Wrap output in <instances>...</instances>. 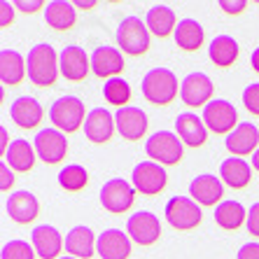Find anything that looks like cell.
Returning a JSON list of instances; mask_svg holds the SVG:
<instances>
[{
    "label": "cell",
    "instance_id": "obj_1",
    "mask_svg": "<svg viewBox=\"0 0 259 259\" xmlns=\"http://www.w3.org/2000/svg\"><path fill=\"white\" fill-rule=\"evenodd\" d=\"M26 68H28V77L35 87H52L56 84L59 77V54L56 49L47 42L33 45L26 56Z\"/></svg>",
    "mask_w": 259,
    "mask_h": 259
},
{
    "label": "cell",
    "instance_id": "obj_2",
    "mask_svg": "<svg viewBox=\"0 0 259 259\" xmlns=\"http://www.w3.org/2000/svg\"><path fill=\"white\" fill-rule=\"evenodd\" d=\"M140 89L145 101L152 105H168L175 101V96H180V82L168 68H152L150 72H145Z\"/></svg>",
    "mask_w": 259,
    "mask_h": 259
},
{
    "label": "cell",
    "instance_id": "obj_3",
    "mask_svg": "<svg viewBox=\"0 0 259 259\" xmlns=\"http://www.w3.org/2000/svg\"><path fill=\"white\" fill-rule=\"evenodd\" d=\"M49 119H52V126L59 128L61 133H75L79 126H84L87 121L84 103L77 96L56 98L49 108Z\"/></svg>",
    "mask_w": 259,
    "mask_h": 259
},
{
    "label": "cell",
    "instance_id": "obj_4",
    "mask_svg": "<svg viewBox=\"0 0 259 259\" xmlns=\"http://www.w3.org/2000/svg\"><path fill=\"white\" fill-rule=\"evenodd\" d=\"M145 152H147L150 161L159 163L163 168L166 166H175L182 159V140L173 131H157L147 138Z\"/></svg>",
    "mask_w": 259,
    "mask_h": 259
},
{
    "label": "cell",
    "instance_id": "obj_5",
    "mask_svg": "<svg viewBox=\"0 0 259 259\" xmlns=\"http://www.w3.org/2000/svg\"><path fill=\"white\" fill-rule=\"evenodd\" d=\"M166 222L178 231H192L196 229L203 220V212H201V205L192 199V196H173V199L166 203V210H163Z\"/></svg>",
    "mask_w": 259,
    "mask_h": 259
},
{
    "label": "cell",
    "instance_id": "obj_6",
    "mask_svg": "<svg viewBox=\"0 0 259 259\" xmlns=\"http://www.w3.org/2000/svg\"><path fill=\"white\" fill-rule=\"evenodd\" d=\"M117 45L124 54L140 56L150 49V28L140 17H126L117 28Z\"/></svg>",
    "mask_w": 259,
    "mask_h": 259
},
{
    "label": "cell",
    "instance_id": "obj_7",
    "mask_svg": "<svg viewBox=\"0 0 259 259\" xmlns=\"http://www.w3.org/2000/svg\"><path fill=\"white\" fill-rule=\"evenodd\" d=\"M131 185L136 187V192L145 194V196H157L168 185V173L163 166L147 159V161H140L133 166Z\"/></svg>",
    "mask_w": 259,
    "mask_h": 259
},
{
    "label": "cell",
    "instance_id": "obj_8",
    "mask_svg": "<svg viewBox=\"0 0 259 259\" xmlns=\"http://www.w3.org/2000/svg\"><path fill=\"white\" fill-rule=\"evenodd\" d=\"M133 201H136V187L124 178H112L101 187V205L108 212L121 215L131 208Z\"/></svg>",
    "mask_w": 259,
    "mask_h": 259
},
{
    "label": "cell",
    "instance_id": "obj_9",
    "mask_svg": "<svg viewBox=\"0 0 259 259\" xmlns=\"http://www.w3.org/2000/svg\"><path fill=\"white\" fill-rule=\"evenodd\" d=\"M203 121L208 131L212 133H224L229 136L241 121H238V110L234 108V103L224 101V98H215L203 108Z\"/></svg>",
    "mask_w": 259,
    "mask_h": 259
},
{
    "label": "cell",
    "instance_id": "obj_10",
    "mask_svg": "<svg viewBox=\"0 0 259 259\" xmlns=\"http://www.w3.org/2000/svg\"><path fill=\"white\" fill-rule=\"evenodd\" d=\"M33 147L37 152V159H42L45 163L54 166V163H61L68 154V140L66 133H61L59 128L49 126L37 131V136L33 138Z\"/></svg>",
    "mask_w": 259,
    "mask_h": 259
},
{
    "label": "cell",
    "instance_id": "obj_11",
    "mask_svg": "<svg viewBox=\"0 0 259 259\" xmlns=\"http://www.w3.org/2000/svg\"><path fill=\"white\" fill-rule=\"evenodd\" d=\"M126 234L133 243L138 245H154L161 236V222L159 217L150 210H138L136 215L128 217L126 222Z\"/></svg>",
    "mask_w": 259,
    "mask_h": 259
},
{
    "label": "cell",
    "instance_id": "obj_12",
    "mask_svg": "<svg viewBox=\"0 0 259 259\" xmlns=\"http://www.w3.org/2000/svg\"><path fill=\"white\" fill-rule=\"evenodd\" d=\"M212 91L215 84L205 72H189L180 84V98L189 108H201V105L205 108L212 98Z\"/></svg>",
    "mask_w": 259,
    "mask_h": 259
},
{
    "label": "cell",
    "instance_id": "obj_13",
    "mask_svg": "<svg viewBox=\"0 0 259 259\" xmlns=\"http://www.w3.org/2000/svg\"><path fill=\"white\" fill-rule=\"evenodd\" d=\"M30 245L35 247L40 259H61V250H66V238H61L59 229L52 224H40L30 234Z\"/></svg>",
    "mask_w": 259,
    "mask_h": 259
},
{
    "label": "cell",
    "instance_id": "obj_14",
    "mask_svg": "<svg viewBox=\"0 0 259 259\" xmlns=\"http://www.w3.org/2000/svg\"><path fill=\"white\" fill-rule=\"evenodd\" d=\"M115 124L117 131H119L121 138L126 140H140L145 138L147 126H150V119L140 108L136 105H126V108H119L115 112Z\"/></svg>",
    "mask_w": 259,
    "mask_h": 259
},
{
    "label": "cell",
    "instance_id": "obj_15",
    "mask_svg": "<svg viewBox=\"0 0 259 259\" xmlns=\"http://www.w3.org/2000/svg\"><path fill=\"white\" fill-rule=\"evenodd\" d=\"M59 68H61V75L66 79H70V82H82V79L89 75L91 59L87 56V52L82 47L68 45L59 54Z\"/></svg>",
    "mask_w": 259,
    "mask_h": 259
},
{
    "label": "cell",
    "instance_id": "obj_16",
    "mask_svg": "<svg viewBox=\"0 0 259 259\" xmlns=\"http://www.w3.org/2000/svg\"><path fill=\"white\" fill-rule=\"evenodd\" d=\"M227 150L234 154V157H247V154H254L259 150V128L252 121H241L234 131L227 136L224 140Z\"/></svg>",
    "mask_w": 259,
    "mask_h": 259
},
{
    "label": "cell",
    "instance_id": "obj_17",
    "mask_svg": "<svg viewBox=\"0 0 259 259\" xmlns=\"http://www.w3.org/2000/svg\"><path fill=\"white\" fill-rule=\"evenodd\" d=\"M5 208H7L10 220L17 224H30L40 215V201H37L35 194L26 192V189H19V192L10 194Z\"/></svg>",
    "mask_w": 259,
    "mask_h": 259
},
{
    "label": "cell",
    "instance_id": "obj_18",
    "mask_svg": "<svg viewBox=\"0 0 259 259\" xmlns=\"http://www.w3.org/2000/svg\"><path fill=\"white\" fill-rule=\"evenodd\" d=\"M124 70V54L117 47H96L91 54V72L103 79H115Z\"/></svg>",
    "mask_w": 259,
    "mask_h": 259
},
{
    "label": "cell",
    "instance_id": "obj_19",
    "mask_svg": "<svg viewBox=\"0 0 259 259\" xmlns=\"http://www.w3.org/2000/svg\"><path fill=\"white\" fill-rule=\"evenodd\" d=\"M175 133L182 140V145H189V147H201L208 140V126H205L203 117L194 115V112H180L178 115Z\"/></svg>",
    "mask_w": 259,
    "mask_h": 259
},
{
    "label": "cell",
    "instance_id": "obj_20",
    "mask_svg": "<svg viewBox=\"0 0 259 259\" xmlns=\"http://www.w3.org/2000/svg\"><path fill=\"white\" fill-rule=\"evenodd\" d=\"M189 196L199 205H220L222 203V196H224V185L220 178L215 175L205 173V175H199L194 178L192 185H189Z\"/></svg>",
    "mask_w": 259,
    "mask_h": 259
},
{
    "label": "cell",
    "instance_id": "obj_21",
    "mask_svg": "<svg viewBox=\"0 0 259 259\" xmlns=\"http://www.w3.org/2000/svg\"><path fill=\"white\" fill-rule=\"evenodd\" d=\"M96 252L101 259H128L131 257V238L121 229H105L98 236Z\"/></svg>",
    "mask_w": 259,
    "mask_h": 259
},
{
    "label": "cell",
    "instance_id": "obj_22",
    "mask_svg": "<svg viewBox=\"0 0 259 259\" xmlns=\"http://www.w3.org/2000/svg\"><path fill=\"white\" fill-rule=\"evenodd\" d=\"M84 136L91 140V143H108L115 133L117 124H115V115H110L105 108H94L87 115V121H84Z\"/></svg>",
    "mask_w": 259,
    "mask_h": 259
},
{
    "label": "cell",
    "instance_id": "obj_23",
    "mask_svg": "<svg viewBox=\"0 0 259 259\" xmlns=\"http://www.w3.org/2000/svg\"><path fill=\"white\" fill-rule=\"evenodd\" d=\"M96 234L84 227V224H79V227H72L66 236V252L68 257H77V259H91L96 254Z\"/></svg>",
    "mask_w": 259,
    "mask_h": 259
},
{
    "label": "cell",
    "instance_id": "obj_24",
    "mask_svg": "<svg viewBox=\"0 0 259 259\" xmlns=\"http://www.w3.org/2000/svg\"><path fill=\"white\" fill-rule=\"evenodd\" d=\"M42 105L37 103V98L33 96H19L17 101L12 103V108H10V117L12 121L17 124L19 128H35L40 121H42Z\"/></svg>",
    "mask_w": 259,
    "mask_h": 259
},
{
    "label": "cell",
    "instance_id": "obj_25",
    "mask_svg": "<svg viewBox=\"0 0 259 259\" xmlns=\"http://www.w3.org/2000/svg\"><path fill=\"white\" fill-rule=\"evenodd\" d=\"M220 178L224 185H229L231 189H243L252 180V163H247L241 157L224 159L220 163Z\"/></svg>",
    "mask_w": 259,
    "mask_h": 259
},
{
    "label": "cell",
    "instance_id": "obj_26",
    "mask_svg": "<svg viewBox=\"0 0 259 259\" xmlns=\"http://www.w3.org/2000/svg\"><path fill=\"white\" fill-rule=\"evenodd\" d=\"M35 159H37V152L28 140L14 138L12 145H10V150H7V154L3 157V161H5L14 173H28V170L35 166Z\"/></svg>",
    "mask_w": 259,
    "mask_h": 259
},
{
    "label": "cell",
    "instance_id": "obj_27",
    "mask_svg": "<svg viewBox=\"0 0 259 259\" xmlns=\"http://www.w3.org/2000/svg\"><path fill=\"white\" fill-rule=\"evenodd\" d=\"M28 75L26 68V59L19 54L17 49H3L0 52V79L3 84L17 87L21 84V79Z\"/></svg>",
    "mask_w": 259,
    "mask_h": 259
},
{
    "label": "cell",
    "instance_id": "obj_28",
    "mask_svg": "<svg viewBox=\"0 0 259 259\" xmlns=\"http://www.w3.org/2000/svg\"><path fill=\"white\" fill-rule=\"evenodd\" d=\"M45 21L56 30H70L77 21V7L68 0H52L45 7Z\"/></svg>",
    "mask_w": 259,
    "mask_h": 259
},
{
    "label": "cell",
    "instance_id": "obj_29",
    "mask_svg": "<svg viewBox=\"0 0 259 259\" xmlns=\"http://www.w3.org/2000/svg\"><path fill=\"white\" fill-rule=\"evenodd\" d=\"M145 24H147L152 35L168 37L170 33H175V28H178V19H175V12L168 5H154L147 10Z\"/></svg>",
    "mask_w": 259,
    "mask_h": 259
},
{
    "label": "cell",
    "instance_id": "obj_30",
    "mask_svg": "<svg viewBox=\"0 0 259 259\" xmlns=\"http://www.w3.org/2000/svg\"><path fill=\"white\" fill-rule=\"evenodd\" d=\"M215 224L220 229L227 231H236L241 229L243 224L247 222V210L241 201H222V203L215 208Z\"/></svg>",
    "mask_w": 259,
    "mask_h": 259
},
{
    "label": "cell",
    "instance_id": "obj_31",
    "mask_svg": "<svg viewBox=\"0 0 259 259\" xmlns=\"http://www.w3.org/2000/svg\"><path fill=\"white\" fill-rule=\"evenodd\" d=\"M238 54H241V45L236 42L231 35L212 37L210 47H208V56H210V61L215 63V66H220V68L234 66L236 59H238Z\"/></svg>",
    "mask_w": 259,
    "mask_h": 259
},
{
    "label": "cell",
    "instance_id": "obj_32",
    "mask_svg": "<svg viewBox=\"0 0 259 259\" xmlns=\"http://www.w3.org/2000/svg\"><path fill=\"white\" fill-rule=\"evenodd\" d=\"M173 37H175V45L180 49L196 52L205 40V30L196 19H182V21H178V28H175Z\"/></svg>",
    "mask_w": 259,
    "mask_h": 259
},
{
    "label": "cell",
    "instance_id": "obj_33",
    "mask_svg": "<svg viewBox=\"0 0 259 259\" xmlns=\"http://www.w3.org/2000/svg\"><path fill=\"white\" fill-rule=\"evenodd\" d=\"M59 185L66 189V192H82V189L89 185V173H87V168L79 166V163L63 166L59 173Z\"/></svg>",
    "mask_w": 259,
    "mask_h": 259
},
{
    "label": "cell",
    "instance_id": "obj_34",
    "mask_svg": "<svg viewBox=\"0 0 259 259\" xmlns=\"http://www.w3.org/2000/svg\"><path fill=\"white\" fill-rule=\"evenodd\" d=\"M103 96L110 105H117V108H126V103L131 101V84L126 79L115 77V79H108L103 84Z\"/></svg>",
    "mask_w": 259,
    "mask_h": 259
},
{
    "label": "cell",
    "instance_id": "obj_35",
    "mask_svg": "<svg viewBox=\"0 0 259 259\" xmlns=\"http://www.w3.org/2000/svg\"><path fill=\"white\" fill-rule=\"evenodd\" d=\"M3 259H35V247L30 245L28 241H21V238H14V241H7L3 245Z\"/></svg>",
    "mask_w": 259,
    "mask_h": 259
},
{
    "label": "cell",
    "instance_id": "obj_36",
    "mask_svg": "<svg viewBox=\"0 0 259 259\" xmlns=\"http://www.w3.org/2000/svg\"><path fill=\"white\" fill-rule=\"evenodd\" d=\"M243 105H245V110L250 115L259 117V82L245 87V91H243Z\"/></svg>",
    "mask_w": 259,
    "mask_h": 259
},
{
    "label": "cell",
    "instance_id": "obj_37",
    "mask_svg": "<svg viewBox=\"0 0 259 259\" xmlns=\"http://www.w3.org/2000/svg\"><path fill=\"white\" fill-rule=\"evenodd\" d=\"M245 227H247V231H250V234L259 238V201L250 205V210H247V222H245Z\"/></svg>",
    "mask_w": 259,
    "mask_h": 259
},
{
    "label": "cell",
    "instance_id": "obj_38",
    "mask_svg": "<svg viewBox=\"0 0 259 259\" xmlns=\"http://www.w3.org/2000/svg\"><path fill=\"white\" fill-rule=\"evenodd\" d=\"M12 185H14V170L3 161L0 163V189H3V192H10Z\"/></svg>",
    "mask_w": 259,
    "mask_h": 259
},
{
    "label": "cell",
    "instance_id": "obj_39",
    "mask_svg": "<svg viewBox=\"0 0 259 259\" xmlns=\"http://www.w3.org/2000/svg\"><path fill=\"white\" fill-rule=\"evenodd\" d=\"M245 0H220V10H224L227 14H241L245 12Z\"/></svg>",
    "mask_w": 259,
    "mask_h": 259
},
{
    "label": "cell",
    "instance_id": "obj_40",
    "mask_svg": "<svg viewBox=\"0 0 259 259\" xmlns=\"http://www.w3.org/2000/svg\"><path fill=\"white\" fill-rule=\"evenodd\" d=\"M12 21H14V3L3 0V3H0V26H3V28H7Z\"/></svg>",
    "mask_w": 259,
    "mask_h": 259
},
{
    "label": "cell",
    "instance_id": "obj_41",
    "mask_svg": "<svg viewBox=\"0 0 259 259\" xmlns=\"http://www.w3.org/2000/svg\"><path fill=\"white\" fill-rule=\"evenodd\" d=\"M14 7L26 14H35L37 10H42V7H47V5L40 3V0H14Z\"/></svg>",
    "mask_w": 259,
    "mask_h": 259
},
{
    "label": "cell",
    "instance_id": "obj_42",
    "mask_svg": "<svg viewBox=\"0 0 259 259\" xmlns=\"http://www.w3.org/2000/svg\"><path fill=\"white\" fill-rule=\"evenodd\" d=\"M236 259H259V243H245V245L238 250V257Z\"/></svg>",
    "mask_w": 259,
    "mask_h": 259
},
{
    "label": "cell",
    "instance_id": "obj_43",
    "mask_svg": "<svg viewBox=\"0 0 259 259\" xmlns=\"http://www.w3.org/2000/svg\"><path fill=\"white\" fill-rule=\"evenodd\" d=\"M10 145H12V140H10V133H7L5 126H3V128H0V154H3V157L7 154Z\"/></svg>",
    "mask_w": 259,
    "mask_h": 259
},
{
    "label": "cell",
    "instance_id": "obj_44",
    "mask_svg": "<svg viewBox=\"0 0 259 259\" xmlns=\"http://www.w3.org/2000/svg\"><path fill=\"white\" fill-rule=\"evenodd\" d=\"M72 5L77 7V10H87V12H89V10H94V7H96V3H94V0H75Z\"/></svg>",
    "mask_w": 259,
    "mask_h": 259
},
{
    "label": "cell",
    "instance_id": "obj_45",
    "mask_svg": "<svg viewBox=\"0 0 259 259\" xmlns=\"http://www.w3.org/2000/svg\"><path fill=\"white\" fill-rule=\"evenodd\" d=\"M250 66H252V70L259 75V47L254 49L252 54H250Z\"/></svg>",
    "mask_w": 259,
    "mask_h": 259
},
{
    "label": "cell",
    "instance_id": "obj_46",
    "mask_svg": "<svg viewBox=\"0 0 259 259\" xmlns=\"http://www.w3.org/2000/svg\"><path fill=\"white\" fill-rule=\"evenodd\" d=\"M252 168H254V170H257V173H259V150H257V152H254V154H252Z\"/></svg>",
    "mask_w": 259,
    "mask_h": 259
},
{
    "label": "cell",
    "instance_id": "obj_47",
    "mask_svg": "<svg viewBox=\"0 0 259 259\" xmlns=\"http://www.w3.org/2000/svg\"><path fill=\"white\" fill-rule=\"evenodd\" d=\"M61 259H77V257H61Z\"/></svg>",
    "mask_w": 259,
    "mask_h": 259
}]
</instances>
